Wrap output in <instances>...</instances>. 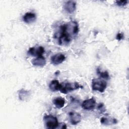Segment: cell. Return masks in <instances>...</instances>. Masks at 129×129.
Returning a JSON list of instances; mask_svg holds the SVG:
<instances>
[{"label": "cell", "mask_w": 129, "mask_h": 129, "mask_svg": "<svg viewBox=\"0 0 129 129\" xmlns=\"http://www.w3.org/2000/svg\"><path fill=\"white\" fill-rule=\"evenodd\" d=\"M30 93H29V91L25 90L23 89L20 90L18 93L19 99L22 101H25L27 99V98L30 96Z\"/></svg>", "instance_id": "obj_15"}, {"label": "cell", "mask_w": 129, "mask_h": 129, "mask_svg": "<svg viewBox=\"0 0 129 129\" xmlns=\"http://www.w3.org/2000/svg\"><path fill=\"white\" fill-rule=\"evenodd\" d=\"M36 19V16L35 14L31 12L26 13L23 17V21L28 24L34 22Z\"/></svg>", "instance_id": "obj_11"}, {"label": "cell", "mask_w": 129, "mask_h": 129, "mask_svg": "<svg viewBox=\"0 0 129 129\" xmlns=\"http://www.w3.org/2000/svg\"><path fill=\"white\" fill-rule=\"evenodd\" d=\"M78 32L79 26L75 21H71L61 25L57 37L59 45L68 44L72 38L77 36Z\"/></svg>", "instance_id": "obj_1"}, {"label": "cell", "mask_w": 129, "mask_h": 129, "mask_svg": "<svg viewBox=\"0 0 129 129\" xmlns=\"http://www.w3.org/2000/svg\"><path fill=\"white\" fill-rule=\"evenodd\" d=\"M123 37H124V35L123 34V33H118L117 35H116V39L118 40H121L122 39H123Z\"/></svg>", "instance_id": "obj_18"}, {"label": "cell", "mask_w": 129, "mask_h": 129, "mask_svg": "<svg viewBox=\"0 0 129 129\" xmlns=\"http://www.w3.org/2000/svg\"><path fill=\"white\" fill-rule=\"evenodd\" d=\"M57 128H67V125L66 123L63 122H61L60 123H58Z\"/></svg>", "instance_id": "obj_20"}, {"label": "cell", "mask_w": 129, "mask_h": 129, "mask_svg": "<svg viewBox=\"0 0 129 129\" xmlns=\"http://www.w3.org/2000/svg\"><path fill=\"white\" fill-rule=\"evenodd\" d=\"M80 84L77 82H75L73 83L70 82H62L60 84V87L59 91L63 94H67L69 92L81 88Z\"/></svg>", "instance_id": "obj_2"}, {"label": "cell", "mask_w": 129, "mask_h": 129, "mask_svg": "<svg viewBox=\"0 0 129 129\" xmlns=\"http://www.w3.org/2000/svg\"><path fill=\"white\" fill-rule=\"evenodd\" d=\"M98 109H99V110H100L101 112H104L105 110L104 109V105L102 103H100L98 104Z\"/></svg>", "instance_id": "obj_19"}, {"label": "cell", "mask_w": 129, "mask_h": 129, "mask_svg": "<svg viewBox=\"0 0 129 129\" xmlns=\"http://www.w3.org/2000/svg\"><path fill=\"white\" fill-rule=\"evenodd\" d=\"M107 87V83L100 79H94L92 81V89L94 91H98L101 93L103 92Z\"/></svg>", "instance_id": "obj_4"}, {"label": "cell", "mask_w": 129, "mask_h": 129, "mask_svg": "<svg viewBox=\"0 0 129 129\" xmlns=\"http://www.w3.org/2000/svg\"><path fill=\"white\" fill-rule=\"evenodd\" d=\"M96 105V100L94 97L84 100L82 104V107L87 110L94 109Z\"/></svg>", "instance_id": "obj_6"}, {"label": "cell", "mask_w": 129, "mask_h": 129, "mask_svg": "<svg viewBox=\"0 0 129 129\" xmlns=\"http://www.w3.org/2000/svg\"><path fill=\"white\" fill-rule=\"evenodd\" d=\"M65 101V99L63 98L58 97L53 99V103L56 108H61L64 106L66 102Z\"/></svg>", "instance_id": "obj_13"}, {"label": "cell", "mask_w": 129, "mask_h": 129, "mask_svg": "<svg viewBox=\"0 0 129 129\" xmlns=\"http://www.w3.org/2000/svg\"><path fill=\"white\" fill-rule=\"evenodd\" d=\"M76 9V3L73 1H67L64 3V9L69 14H72L75 12Z\"/></svg>", "instance_id": "obj_9"}, {"label": "cell", "mask_w": 129, "mask_h": 129, "mask_svg": "<svg viewBox=\"0 0 129 129\" xmlns=\"http://www.w3.org/2000/svg\"><path fill=\"white\" fill-rule=\"evenodd\" d=\"M32 63L35 66L43 67L46 64L45 58L43 55L36 57L32 60Z\"/></svg>", "instance_id": "obj_10"}, {"label": "cell", "mask_w": 129, "mask_h": 129, "mask_svg": "<svg viewBox=\"0 0 129 129\" xmlns=\"http://www.w3.org/2000/svg\"><path fill=\"white\" fill-rule=\"evenodd\" d=\"M100 122L102 124L108 125L115 124L117 123V120L111 117H103L100 119Z\"/></svg>", "instance_id": "obj_12"}, {"label": "cell", "mask_w": 129, "mask_h": 129, "mask_svg": "<svg viewBox=\"0 0 129 129\" xmlns=\"http://www.w3.org/2000/svg\"><path fill=\"white\" fill-rule=\"evenodd\" d=\"M60 87V84L58 80H53L51 81L49 85V88L51 91L55 92L59 91Z\"/></svg>", "instance_id": "obj_14"}, {"label": "cell", "mask_w": 129, "mask_h": 129, "mask_svg": "<svg viewBox=\"0 0 129 129\" xmlns=\"http://www.w3.org/2000/svg\"><path fill=\"white\" fill-rule=\"evenodd\" d=\"M96 72L97 74L99 76V77L102 79H104L106 80H108L110 78L109 75L107 71H101L100 70L99 68H97L96 70Z\"/></svg>", "instance_id": "obj_16"}, {"label": "cell", "mask_w": 129, "mask_h": 129, "mask_svg": "<svg viewBox=\"0 0 129 129\" xmlns=\"http://www.w3.org/2000/svg\"><path fill=\"white\" fill-rule=\"evenodd\" d=\"M69 120L73 125H76L81 120V115L80 113L75 111H71L69 113Z\"/></svg>", "instance_id": "obj_7"}, {"label": "cell", "mask_w": 129, "mask_h": 129, "mask_svg": "<svg viewBox=\"0 0 129 129\" xmlns=\"http://www.w3.org/2000/svg\"><path fill=\"white\" fill-rule=\"evenodd\" d=\"M128 3V1L123 0V1H117L115 2V4L119 7H123L126 5Z\"/></svg>", "instance_id": "obj_17"}, {"label": "cell", "mask_w": 129, "mask_h": 129, "mask_svg": "<svg viewBox=\"0 0 129 129\" xmlns=\"http://www.w3.org/2000/svg\"><path fill=\"white\" fill-rule=\"evenodd\" d=\"M44 52L45 50L44 48L42 46H40L30 48L28 51V53L30 55L38 57L43 55Z\"/></svg>", "instance_id": "obj_5"}, {"label": "cell", "mask_w": 129, "mask_h": 129, "mask_svg": "<svg viewBox=\"0 0 129 129\" xmlns=\"http://www.w3.org/2000/svg\"><path fill=\"white\" fill-rule=\"evenodd\" d=\"M66 57L62 53H57L51 57V63L54 65H58L64 61Z\"/></svg>", "instance_id": "obj_8"}, {"label": "cell", "mask_w": 129, "mask_h": 129, "mask_svg": "<svg viewBox=\"0 0 129 129\" xmlns=\"http://www.w3.org/2000/svg\"><path fill=\"white\" fill-rule=\"evenodd\" d=\"M43 121L46 128L49 129L56 128L58 124L56 117L52 115H45L43 116Z\"/></svg>", "instance_id": "obj_3"}]
</instances>
